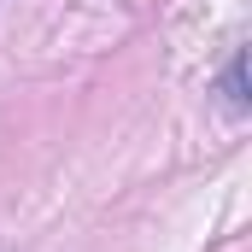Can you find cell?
<instances>
[{
	"label": "cell",
	"instance_id": "obj_1",
	"mask_svg": "<svg viewBox=\"0 0 252 252\" xmlns=\"http://www.w3.org/2000/svg\"><path fill=\"white\" fill-rule=\"evenodd\" d=\"M223 88H229V106H235V112H247V53H235V59H229Z\"/></svg>",
	"mask_w": 252,
	"mask_h": 252
}]
</instances>
